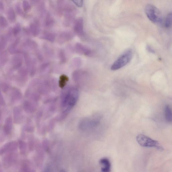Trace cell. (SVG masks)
I'll return each mask as SVG.
<instances>
[{"label": "cell", "instance_id": "obj_6", "mask_svg": "<svg viewBox=\"0 0 172 172\" xmlns=\"http://www.w3.org/2000/svg\"><path fill=\"white\" fill-rule=\"evenodd\" d=\"M65 24H69L74 20L76 14L75 7L70 2L66 3L64 10Z\"/></svg>", "mask_w": 172, "mask_h": 172}, {"label": "cell", "instance_id": "obj_38", "mask_svg": "<svg viewBox=\"0 0 172 172\" xmlns=\"http://www.w3.org/2000/svg\"><path fill=\"white\" fill-rule=\"evenodd\" d=\"M60 172H66L64 170H61Z\"/></svg>", "mask_w": 172, "mask_h": 172}, {"label": "cell", "instance_id": "obj_13", "mask_svg": "<svg viewBox=\"0 0 172 172\" xmlns=\"http://www.w3.org/2000/svg\"><path fill=\"white\" fill-rule=\"evenodd\" d=\"M44 25L45 27L51 28L54 25L55 20L50 13L48 12L46 13L44 15Z\"/></svg>", "mask_w": 172, "mask_h": 172}, {"label": "cell", "instance_id": "obj_36", "mask_svg": "<svg viewBox=\"0 0 172 172\" xmlns=\"http://www.w3.org/2000/svg\"><path fill=\"white\" fill-rule=\"evenodd\" d=\"M4 9V6L3 3H2V1H0V10L2 11Z\"/></svg>", "mask_w": 172, "mask_h": 172}, {"label": "cell", "instance_id": "obj_17", "mask_svg": "<svg viewBox=\"0 0 172 172\" xmlns=\"http://www.w3.org/2000/svg\"><path fill=\"white\" fill-rule=\"evenodd\" d=\"M6 14L7 18L10 22L13 23L16 21V14L14 10L12 7H10L7 9Z\"/></svg>", "mask_w": 172, "mask_h": 172}, {"label": "cell", "instance_id": "obj_31", "mask_svg": "<svg viewBox=\"0 0 172 172\" xmlns=\"http://www.w3.org/2000/svg\"><path fill=\"white\" fill-rule=\"evenodd\" d=\"M49 64L48 62L44 63L41 64L40 67V71H44L45 70L47 69V68L49 67Z\"/></svg>", "mask_w": 172, "mask_h": 172}, {"label": "cell", "instance_id": "obj_26", "mask_svg": "<svg viewBox=\"0 0 172 172\" xmlns=\"http://www.w3.org/2000/svg\"><path fill=\"white\" fill-rule=\"evenodd\" d=\"M44 51L45 53L48 57H52L53 55V51L52 48L46 44L44 46Z\"/></svg>", "mask_w": 172, "mask_h": 172}, {"label": "cell", "instance_id": "obj_28", "mask_svg": "<svg viewBox=\"0 0 172 172\" xmlns=\"http://www.w3.org/2000/svg\"><path fill=\"white\" fill-rule=\"evenodd\" d=\"M15 9L18 14L21 16H24V14L22 9L20 2H18L16 4V5L15 6Z\"/></svg>", "mask_w": 172, "mask_h": 172}, {"label": "cell", "instance_id": "obj_2", "mask_svg": "<svg viewBox=\"0 0 172 172\" xmlns=\"http://www.w3.org/2000/svg\"><path fill=\"white\" fill-rule=\"evenodd\" d=\"M132 55V52L131 49L125 51L113 63L111 69L115 71L124 67L131 61Z\"/></svg>", "mask_w": 172, "mask_h": 172}, {"label": "cell", "instance_id": "obj_7", "mask_svg": "<svg viewBox=\"0 0 172 172\" xmlns=\"http://www.w3.org/2000/svg\"><path fill=\"white\" fill-rule=\"evenodd\" d=\"M74 32L80 37L85 36V32L83 29V22L82 19L79 18L76 19L73 26Z\"/></svg>", "mask_w": 172, "mask_h": 172}, {"label": "cell", "instance_id": "obj_9", "mask_svg": "<svg viewBox=\"0 0 172 172\" xmlns=\"http://www.w3.org/2000/svg\"><path fill=\"white\" fill-rule=\"evenodd\" d=\"M29 30L30 33L32 36L36 37L39 35L40 31V23L39 21L36 19L31 23L29 26Z\"/></svg>", "mask_w": 172, "mask_h": 172}, {"label": "cell", "instance_id": "obj_1", "mask_svg": "<svg viewBox=\"0 0 172 172\" xmlns=\"http://www.w3.org/2000/svg\"><path fill=\"white\" fill-rule=\"evenodd\" d=\"M79 96L78 89L75 87L68 88L65 90L61 98V107L63 114L66 115L77 103Z\"/></svg>", "mask_w": 172, "mask_h": 172}, {"label": "cell", "instance_id": "obj_8", "mask_svg": "<svg viewBox=\"0 0 172 172\" xmlns=\"http://www.w3.org/2000/svg\"><path fill=\"white\" fill-rule=\"evenodd\" d=\"M75 51L79 54L86 56H90L91 54V51L89 47L81 43H76L74 46Z\"/></svg>", "mask_w": 172, "mask_h": 172}, {"label": "cell", "instance_id": "obj_22", "mask_svg": "<svg viewBox=\"0 0 172 172\" xmlns=\"http://www.w3.org/2000/svg\"><path fill=\"white\" fill-rule=\"evenodd\" d=\"M58 58L61 64H64L67 61V57L65 52L63 49H60L58 52Z\"/></svg>", "mask_w": 172, "mask_h": 172}, {"label": "cell", "instance_id": "obj_16", "mask_svg": "<svg viewBox=\"0 0 172 172\" xmlns=\"http://www.w3.org/2000/svg\"><path fill=\"white\" fill-rule=\"evenodd\" d=\"M41 39L47 40L52 43L54 42L56 37L55 34L52 32L45 31L44 32L41 36Z\"/></svg>", "mask_w": 172, "mask_h": 172}, {"label": "cell", "instance_id": "obj_14", "mask_svg": "<svg viewBox=\"0 0 172 172\" xmlns=\"http://www.w3.org/2000/svg\"><path fill=\"white\" fill-rule=\"evenodd\" d=\"M20 39L19 38L15 39L9 46L8 48V51L11 54H17L20 53V52L17 48L18 45L20 43Z\"/></svg>", "mask_w": 172, "mask_h": 172}, {"label": "cell", "instance_id": "obj_30", "mask_svg": "<svg viewBox=\"0 0 172 172\" xmlns=\"http://www.w3.org/2000/svg\"><path fill=\"white\" fill-rule=\"evenodd\" d=\"M7 22L6 19L4 17H0V26L1 28H5L7 26Z\"/></svg>", "mask_w": 172, "mask_h": 172}, {"label": "cell", "instance_id": "obj_25", "mask_svg": "<svg viewBox=\"0 0 172 172\" xmlns=\"http://www.w3.org/2000/svg\"><path fill=\"white\" fill-rule=\"evenodd\" d=\"M165 24L166 27L167 28L172 27V12L167 15L166 19Z\"/></svg>", "mask_w": 172, "mask_h": 172}, {"label": "cell", "instance_id": "obj_3", "mask_svg": "<svg viewBox=\"0 0 172 172\" xmlns=\"http://www.w3.org/2000/svg\"><path fill=\"white\" fill-rule=\"evenodd\" d=\"M137 143L143 147L155 148L160 151H163V148L157 141L154 140L147 136L140 134L136 137Z\"/></svg>", "mask_w": 172, "mask_h": 172}, {"label": "cell", "instance_id": "obj_29", "mask_svg": "<svg viewBox=\"0 0 172 172\" xmlns=\"http://www.w3.org/2000/svg\"><path fill=\"white\" fill-rule=\"evenodd\" d=\"M22 5L23 10L25 12H27L31 9V5L29 2L24 1L22 2Z\"/></svg>", "mask_w": 172, "mask_h": 172}, {"label": "cell", "instance_id": "obj_11", "mask_svg": "<svg viewBox=\"0 0 172 172\" xmlns=\"http://www.w3.org/2000/svg\"><path fill=\"white\" fill-rule=\"evenodd\" d=\"M23 62L22 56L20 53H18L13 57L11 63L14 69H17L21 68Z\"/></svg>", "mask_w": 172, "mask_h": 172}, {"label": "cell", "instance_id": "obj_5", "mask_svg": "<svg viewBox=\"0 0 172 172\" xmlns=\"http://www.w3.org/2000/svg\"><path fill=\"white\" fill-rule=\"evenodd\" d=\"M101 120V117L98 116L85 118L80 122L79 128L83 130L93 129L99 124Z\"/></svg>", "mask_w": 172, "mask_h": 172}, {"label": "cell", "instance_id": "obj_21", "mask_svg": "<svg viewBox=\"0 0 172 172\" xmlns=\"http://www.w3.org/2000/svg\"><path fill=\"white\" fill-rule=\"evenodd\" d=\"M68 77L67 76L65 75H61L60 77L59 82V87L63 89L65 86L66 84L69 81Z\"/></svg>", "mask_w": 172, "mask_h": 172}, {"label": "cell", "instance_id": "obj_32", "mask_svg": "<svg viewBox=\"0 0 172 172\" xmlns=\"http://www.w3.org/2000/svg\"><path fill=\"white\" fill-rule=\"evenodd\" d=\"M72 2H73L75 5L79 7H81L82 6L83 1H73Z\"/></svg>", "mask_w": 172, "mask_h": 172}, {"label": "cell", "instance_id": "obj_35", "mask_svg": "<svg viewBox=\"0 0 172 172\" xmlns=\"http://www.w3.org/2000/svg\"><path fill=\"white\" fill-rule=\"evenodd\" d=\"M147 49L148 52L152 53H154L155 51L149 46L148 45L147 47Z\"/></svg>", "mask_w": 172, "mask_h": 172}, {"label": "cell", "instance_id": "obj_15", "mask_svg": "<svg viewBox=\"0 0 172 172\" xmlns=\"http://www.w3.org/2000/svg\"><path fill=\"white\" fill-rule=\"evenodd\" d=\"M12 127V119L10 117L7 118L3 127V131L7 135L10 133Z\"/></svg>", "mask_w": 172, "mask_h": 172}, {"label": "cell", "instance_id": "obj_12", "mask_svg": "<svg viewBox=\"0 0 172 172\" xmlns=\"http://www.w3.org/2000/svg\"><path fill=\"white\" fill-rule=\"evenodd\" d=\"M99 163L102 166L101 169L102 172H110L111 171V163L108 158H104L101 159Z\"/></svg>", "mask_w": 172, "mask_h": 172}, {"label": "cell", "instance_id": "obj_4", "mask_svg": "<svg viewBox=\"0 0 172 172\" xmlns=\"http://www.w3.org/2000/svg\"><path fill=\"white\" fill-rule=\"evenodd\" d=\"M145 13L151 21L155 23L162 21V15L159 9L154 5L148 4L145 8Z\"/></svg>", "mask_w": 172, "mask_h": 172}, {"label": "cell", "instance_id": "obj_24", "mask_svg": "<svg viewBox=\"0 0 172 172\" xmlns=\"http://www.w3.org/2000/svg\"><path fill=\"white\" fill-rule=\"evenodd\" d=\"M7 39L6 36H2L0 38V51L2 52L6 46L7 43Z\"/></svg>", "mask_w": 172, "mask_h": 172}, {"label": "cell", "instance_id": "obj_20", "mask_svg": "<svg viewBox=\"0 0 172 172\" xmlns=\"http://www.w3.org/2000/svg\"><path fill=\"white\" fill-rule=\"evenodd\" d=\"M166 120L169 122H172V110L169 105H167L165 109Z\"/></svg>", "mask_w": 172, "mask_h": 172}, {"label": "cell", "instance_id": "obj_33", "mask_svg": "<svg viewBox=\"0 0 172 172\" xmlns=\"http://www.w3.org/2000/svg\"><path fill=\"white\" fill-rule=\"evenodd\" d=\"M73 63L76 66L79 65L81 63V61L80 59L76 58L74 60Z\"/></svg>", "mask_w": 172, "mask_h": 172}, {"label": "cell", "instance_id": "obj_19", "mask_svg": "<svg viewBox=\"0 0 172 172\" xmlns=\"http://www.w3.org/2000/svg\"><path fill=\"white\" fill-rule=\"evenodd\" d=\"M28 70L24 67L20 68L18 72V78L20 79L25 80L27 78Z\"/></svg>", "mask_w": 172, "mask_h": 172}, {"label": "cell", "instance_id": "obj_23", "mask_svg": "<svg viewBox=\"0 0 172 172\" xmlns=\"http://www.w3.org/2000/svg\"><path fill=\"white\" fill-rule=\"evenodd\" d=\"M8 55L6 51L1 52L0 55V64L1 66H3L6 63L8 60Z\"/></svg>", "mask_w": 172, "mask_h": 172}, {"label": "cell", "instance_id": "obj_27", "mask_svg": "<svg viewBox=\"0 0 172 172\" xmlns=\"http://www.w3.org/2000/svg\"><path fill=\"white\" fill-rule=\"evenodd\" d=\"M21 30V27L19 23L15 24L12 28L13 35L16 36L20 33Z\"/></svg>", "mask_w": 172, "mask_h": 172}, {"label": "cell", "instance_id": "obj_37", "mask_svg": "<svg viewBox=\"0 0 172 172\" xmlns=\"http://www.w3.org/2000/svg\"><path fill=\"white\" fill-rule=\"evenodd\" d=\"M44 172H50V168L47 167L46 168Z\"/></svg>", "mask_w": 172, "mask_h": 172}, {"label": "cell", "instance_id": "obj_18", "mask_svg": "<svg viewBox=\"0 0 172 172\" xmlns=\"http://www.w3.org/2000/svg\"><path fill=\"white\" fill-rule=\"evenodd\" d=\"M25 47L32 49H36L38 47V45L35 41L30 39L27 40L24 43Z\"/></svg>", "mask_w": 172, "mask_h": 172}, {"label": "cell", "instance_id": "obj_10", "mask_svg": "<svg viewBox=\"0 0 172 172\" xmlns=\"http://www.w3.org/2000/svg\"><path fill=\"white\" fill-rule=\"evenodd\" d=\"M74 34L70 31H65L61 32L59 36V43L63 44L73 39Z\"/></svg>", "mask_w": 172, "mask_h": 172}, {"label": "cell", "instance_id": "obj_34", "mask_svg": "<svg viewBox=\"0 0 172 172\" xmlns=\"http://www.w3.org/2000/svg\"><path fill=\"white\" fill-rule=\"evenodd\" d=\"M36 55L37 58L39 59L40 61H42L43 60V57L41 53L40 52H37L36 53Z\"/></svg>", "mask_w": 172, "mask_h": 172}]
</instances>
